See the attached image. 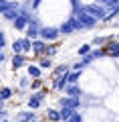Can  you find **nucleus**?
<instances>
[{
    "instance_id": "nucleus-1",
    "label": "nucleus",
    "mask_w": 119,
    "mask_h": 122,
    "mask_svg": "<svg viewBox=\"0 0 119 122\" xmlns=\"http://www.w3.org/2000/svg\"><path fill=\"white\" fill-rule=\"evenodd\" d=\"M40 37H43L44 41H55L57 37H59V30L57 29H40Z\"/></svg>"
},
{
    "instance_id": "nucleus-2",
    "label": "nucleus",
    "mask_w": 119,
    "mask_h": 122,
    "mask_svg": "<svg viewBox=\"0 0 119 122\" xmlns=\"http://www.w3.org/2000/svg\"><path fill=\"white\" fill-rule=\"evenodd\" d=\"M61 106H67V108H79L81 106V102H79V98H61Z\"/></svg>"
},
{
    "instance_id": "nucleus-3",
    "label": "nucleus",
    "mask_w": 119,
    "mask_h": 122,
    "mask_svg": "<svg viewBox=\"0 0 119 122\" xmlns=\"http://www.w3.org/2000/svg\"><path fill=\"white\" fill-rule=\"evenodd\" d=\"M85 12H89L93 18H105V14H103V8H101V6H95V4H93V6H87Z\"/></svg>"
},
{
    "instance_id": "nucleus-4",
    "label": "nucleus",
    "mask_w": 119,
    "mask_h": 122,
    "mask_svg": "<svg viewBox=\"0 0 119 122\" xmlns=\"http://www.w3.org/2000/svg\"><path fill=\"white\" fill-rule=\"evenodd\" d=\"M44 98V92H38V94H34L32 98L28 100V106H30V110H36L38 106H40V100Z\"/></svg>"
},
{
    "instance_id": "nucleus-5",
    "label": "nucleus",
    "mask_w": 119,
    "mask_h": 122,
    "mask_svg": "<svg viewBox=\"0 0 119 122\" xmlns=\"http://www.w3.org/2000/svg\"><path fill=\"white\" fill-rule=\"evenodd\" d=\"M79 22H81L83 26H93L95 25V18L91 16L89 12H81V14H79Z\"/></svg>"
},
{
    "instance_id": "nucleus-6",
    "label": "nucleus",
    "mask_w": 119,
    "mask_h": 122,
    "mask_svg": "<svg viewBox=\"0 0 119 122\" xmlns=\"http://www.w3.org/2000/svg\"><path fill=\"white\" fill-rule=\"evenodd\" d=\"M18 122H36V114L34 112H22V114H18Z\"/></svg>"
},
{
    "instance_id": "nucleus-7",
    "label": "nucleus",
    "mask_w": 119,
    "mask_h": 122,
    "mask_svg": "<svg viewBox=\"0 0 119 122\" xmlns=\"http://www.w3.org/2000/svg\"><path fill=\"white\" fill-rule=\"evenodd\" d=\"M24 61H26V59L20 55V53H14V57H12V67H14V69H18V67L24 65Z\"/></svg>"
},
{
    "instance_id": "nucleus-8",
    "label": "nucleus",
    "mask_w": 119,
    "mask_h": 122,
    "mask_svg": "<svg viewBox=\"0 0 119 122\" xmlns=\"http://www.w3.org/2000/svg\"><path fill=\"white\" fill-rule=\"evenodd\" d=\"M75 112H77L75 108H67V106H63V110H61V120H65V122H67V120H69V118H71Z\"/></svg>"
},
{
    "instance_id": "nucleus-9",
    "label": "nucleus",
    "mask_w": 119,
    "mask_h": 122,
    "mask_svg": "<svg viewBox=\"0 0 119 122\" xmlns=\"http://www.w3.org/2000/svg\"><path fill=\"white\" fill-rule=\"evenodd\" d=\"M67 96L69 98H79V96H81V90H79L77 86H69L67 87Z\"/></svg>"
},
{
    "instance_id": "nucleus-10",
    "label": "nucleus",
    "mask_w": 119,
    "mask_h": 122,
    "mask_svg": "<svg viewBox=\"0 0 119 122\" xmlns=\"http://www.w3.org/2000/svg\"><path fill=\"white\" fill-rule=\"evenodd\" d=\"M38 33H40V30H38V26L34 25V22H30V25L26 26V35H28V37H36Z\"/></svg>"
},
{
    "instance_id": "nucleus-11",
    "label": "nucleus",
    "mask_w": 119,
    "mask_h": 122,
    "mask_svg": "<svg viewBox=\"0 0 119 122\" xmlns=\"http://www.w3.org/2000/svg\"><path fill=\"white\" fill-rule=\"evenodd\" d=\"M47 116H48V120L59 122V120H61V110H48V112H47Z\"/></svg>"
},
{
    "instance_id": "nucleus-12",
    "label": "nucleus",
    "mask_w": 119,
    "mask_h": 122,
    "mask_svg": "<svg viewBox=\"0 0 119 122\" xmlns=\"http://www.w3.org/2000/svg\"><path fill=\"white\" fill-rule=\"evenodd\" d=\"M26 26V16L22 14V16H18L16 20H14V29H18V30H22Z\"/></svg>"
},
{
    "instance_id": "nucleus-13",
    "label": "nucleus",
    "mask_w": 119,
    "mask_h": 122,
    "mask_svg": "<svg viewBox=\"0 0 119 122\" xmlns=\"http://www.w3.org/2000/svg\"><path fill=\"white\" fill-rule=\"evenodd\" d=\"M32 49H34L36 53H43V51H47V47H44V43H43V41H34V43H32Z\"/></svg>"
},
{
    "instance_id": "nucleus-14",
    "label": "nucleus",
    "mask_w": 119,
    "mask_h": 122,
    "mask_svg": "<svg viewBox=\"0 0 119 122\" xmlns=\"http://www.w3.org/2000/svg\"><path fill=\"white\" fill-rule=\"evenodd\" d=\"M28 73L32 75V77H40V69H38V67H34V65L28 67Z\"/></svg>"
},
{
    "instance_id": "nucleus-15",
    "label": "nucleus",
    "mask_w": 119,
    "mask_h": 122,
    "mask_svg": "<svg viewBox=\"0 0 119 122\" xmlns=\"http://www.w3.org/2000/svg\"><path fill=\"white\" fill-rule=\"evenodd\" d=\"M67 122H83V116H81V114H79V112H75V114H73V116L69 118Z\"/></svg>"
},
{
    "instance_id": "nucleus-16",
    "label": "nucleus",
    "mask_w": 119,
    "mask_h": 122,
    "mask_svg": "<svg viewBox=\"0 0 119 122\" xmlns=\"http://www.w3.org/2000/svg\"><path fill=\"white\" fill-rule=\"evenodd\" d=\"M10 96H12V92H10L8 87H4V90H2V94H0V98H2V100H8Z\"/></svg>"
},
{
    "instance_id": "nucleus-17",
    "label": "nucleus",
    "mask_w": 119,
    "mask_h": 122,
    "mask_svg": "<svg viewBox=\"0 0 119 122\" xmlns=\"http://www.w3.org/2000/svg\"><path fill=\"white\" fill-rule=\"evenodd\" d=\"M79 77H81V73H79V71H75V73H71V75H69V83H75V81H77Z\"/></svg>"
},
{
    "instance_id": "nucleus-18",
    "label": "nucleus",
    "mask_w": 119,
    "mask_h": 122,
    "mask_svg": "<svg viewBox=\"0 0 119 122\" xmlns=\"http://www.w3.org/2000/svg\"><path fill=\"white\" fill-rule=\"evenodd\" d=\"M89 51H91V47H89V45H83V47L79 49V53H81V55H89Z\"/></svg>"
},
{
    "instance_id": "nucleus-19",
    "label": "nucleus",
    "mask_w": 119,
    "mask_h": 122,
    "mask_svg": "<svg viewBox=\"0 0 119 122\" xmlns=\"http://www.w3.org/2000/svg\"><path fill=\"white\" fill-rule=\"evenodd\" d=\"M53 63H51V59H43L40 61V67H51Z\"/></svg>"
},
{
    "instance_id": "nucleus-20",
    "label": "nucleus",
    "mask_w": 119,
    "mask_h": 122,
    "mask_svg": "<svg viewBox=\"0 0 119 122\" xmlns=\"http://www.w3.org/2000/svg\"><path fill=\"white\" fill-rule=\"evenodd\" d=\"M2 122H8V120H2Z\"/></svg>"
}]
</instances>
